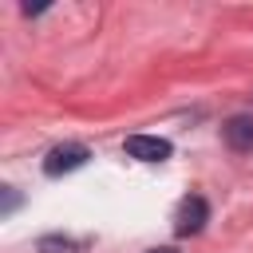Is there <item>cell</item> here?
Returning <instances> with one entry per match:
<instances>
[{
	"label": "cell",
	"mask_w": 253,
	"mask_h": 253,
	"mask_svg": "<svg viewBox=\"0 0 253 253\" xmlns=\"http://www.w3.org/2000/svg\"><path fill=\"white\" fill-rule=\"evenodd\" d=\"M40 253H87V241L83 237H67V233H43L36 241Z\"/></svg>",
	"instance_id": "5"
},
{
	"label": "cell",
	"mask_w": 253,
	"mask_h": 253,
	"mask_svg": "<svg viewBox=\"0 0 253 253\" xmlns=\"http://www.w3.org/2000/svg\"><path fill=\"white\" fill-rule=\"evenodd\" d=\"M146 253H178L174 245H158V249H146Z\"/></svg>",
	"instance_id": "7"
},
{
	"label": "cell",
	"mask_w": 253,
	"mask_h": 253,
	"mask_svg": "<svg viewBox=\"0 0 253 253\" xmlns=\"http://www.w3.org/2000/svg\"><path fill=\"white\" fill-rule=\"evenodd\" d=\"M4 198H8V202H4V213H12V210H16V202H20V198L12 194V186H4Z\"/></svg>",
	"instance_id": "6"
},
{
	"label": "cell",
	"mask_w": 253,
	"mask_h": 253,
	"mask_svg": "<svg viewBox=\"0 0 253 253\" xmlns=\"http://www.w3.org/2000/svg\"><path fill=\"white\" fill-rule=\"evenodd\" d=\"M206 221H210V202H206L202 194H190V198L178 202V213H174V233H178V237L202 233Z\"/></svg>",
	"instance_id": "2"
},
{
	"label": "cell",
	"mask_w": 253,
	"mask_h": 253,
	"mask_svg": "<svg viewBox=\"0 0 253 253\" xmlns=\"http://www.w3.org/2000/svg\"><path fill=\"white\" fill-rule=\"evenodd\" d=\"M123 150H126L130 158H138V162H166V158L174 154V146H170L166 138H158V134H130V138L123 142Z\"/></svg>",
	"instance_id": "3"
},
{
	"label": "cell",
	"mask_w": 253,
	"mask_h": 253,
	"mask_svg": "<svg viewBox=\"0 0 253 253\" xmlns=\"http://www.w3.org/2000/svg\"><path fill=\"white\" fill-rule=\"evenodd\" d=\"M221 138H225L229 150L249 154V150H253V115H233V119H225V123H221Z\"/></svg>",
	"instance_id": "4"
},
{
	"label": "cell",
	"mask_w": 253,
	"mask_h": 253,
	"mask_svg": "<svg viewBox=\"0 0 253 253\" xmlns=\"http://www.w3.org/2000/svg\"><path fill=\"white\" fill-rule=\"evenodd\" d=\"M87 158H91V150H87L83 142L51 146V150H47V158H43V174H47V178H63V174H71V170L87 166Z\"/></svg>",
	"instance_id": "1"
}]
</instances>
